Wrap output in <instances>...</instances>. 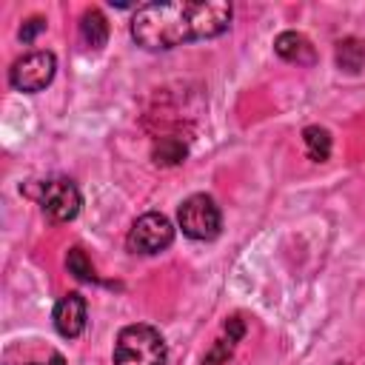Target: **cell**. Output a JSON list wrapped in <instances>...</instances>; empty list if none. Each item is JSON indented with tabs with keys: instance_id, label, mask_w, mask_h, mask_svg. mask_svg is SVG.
Returning <instances> with one entry per match:
<instances>
[{
	"instance_id": "obj_1",
	"label": "cell",
	"mask_w": 365,
	"mask_h": 365,
	"mask_svg": "<svg viewBox=\"0 0 365 365\" xmlns=\"http://www.w3.org/2000/svg\"><path fill=\"white\" fill-rule=\"evenodd\" d=\"M231 3L225 0H171L143 3L131 17V37L145 51H168L191 40H211L228 31Z\"/></svg>"
},
{
	"instance_id": "obj_2",
	"label": "cell",
	"mask_w": 365,
	"mask_h": 365,
	"mask_svg": "<svg viewBox=\"0 0 365 365\" xmlns=\"http://www.w3.org/2000/svg\"><path fill=\"white\" fill-rule=\"evenodd\" d=\"M165 339L154 325H125L114 342V365H165Z\"/></svg>"
},
{
	"instance_id": "obj_3",
	"label": "cell",
	"mask_w": 365,
	"mask_h": 365,
	"mask_svg": "<svg viewBox=\"0 0 365 365\" xmlns=\"http://www.w3.org/2000/svg\"><path fill=\"white\" fill-rule=\"evenodd\" d=\"M177 222H180V228H182V234L188 240L211 242V240L220 237L222 214H220V205L214 202V197H208V194H191L177 208Z\"/></svg>"
},
{
	"instance_id": "obj_4",
	"label": "cell",
	"mask_w": 365,
	"mask_h": 365,
	"mask_svg": "<svg viewBox=\"0 0 365 365\" xmlns=\"http://www.w3.org/2000/svg\"><path fill=\"white\" fill-rule=\"evenodd\" d=\"M171 242H174V225L160 211H148V214L137 217L131 231H128V237H125V248L131 254H143V257L160 254Z\"/></svg>"
},
{
	"instance_id": "obj_5",
	"label": "cell",
	"mask_w": 365,
	"mask_h": 365,
	"mask_svg": "<svg viewBox=\"0 0 365 365\" xmlns=\"http://www.w3.org/2000/svg\"><path fill=\"white\" fill-rule=\"evenodd\" d=\"M57 74V57L54 51H29L23 54L20 60L11 63L9 68V83L17 88V91H26V94H37L43 91Z\"/></svg>"
},
{
	"instance_id": "obj_6",
	"label": "cell",
	"mask_w": 365,
	"mask_h": 365,
	"mask_svg": "<svg viewBox=\"0 0 365 365\" xmlns=\"http://www.w3.org/2000/svg\"><path fill=\"white\" fill-rule=\"evenodd\" d=\"M37 202H40L43 214H46L51 222H71V220L80 214L83 197H80V188H77L71 180L57 177V180L40 182Z\"/></svg>"
},
{
	"instance_id": "obj_7",
	"label": "cell",
	"mask_w": 365,
	"mask_h": 365,
	"mask_svg": "<svg viewBox=\"0 0 365 365\" xmlns=\"http://www.w3.org/2000/svg\"><path fill=\"white\" fill-rule=\"evenodd\" d=\"M86 319H88V305H86V297L77 291H68L66 297H60L51 311V322L57 334L66 339H77L86 331Z\"/></svg>"
},
{
	"instance_id": "obj_8",
	"label": "cell",
	"mask_w": 365,
	"mask_h": 365,
	"mask_svg": "<svg viewBox=\"0 0 365 365\" xmlns=\"http://www.w3.org/2000/svg\"><path fill=\"white\" fill-rule=\"evenodd\" d=\"M274 51L288 60V63H297V66H314L317 63V51L311 46V40L299 31H282L277 40H274Z\"/></svg>"
},
{
	"instance_id": "obj_9",
	"label": "cell",
	"mask_w": 365,
	"mask_h": 365,
	"mask_svg": "<svg viewBox=\"0 0 365 365\" xmlns=\"http://www.w3.org/2000/svg\"><path fill=\"white\" fill-rule=\"evenodd\" d=\"M80 43L88 51H100L108 43V20L100 9H86L80 17Z\"/></svg>"
},
{
	"instance_id": "obj_10",
	"label": "cell",
	"mask_w": 365,
	"mask_h": 365,
	"mask_svg": "<svg viewBox=\"0 0 365 365\" xmlns=\"http://www.w3.org/2000/svg\"><path fill=\"white\" fill-rule=\"evenodd\" d=\"M242 334H245V322L240 319V317H231L228 322H225V334L208 348V354L202 356V365H225L228 362V356H231V351H234V345L242 339Z\"/></svg>"
},
{
	"instance_id": "obj_11",
	"label": "cell",
	"mask_w": 365,
	"mask_h": 365,
	"mask_svg": "<svg viewBox=\"0 0 365 365\" xmlns=\"http://www.w3.org/2000/svg\"><path fill=\"white\" fill-rule=\"evenodd\" d=\"M334 60L336 68L345 74H359L365 66V43L359 37H342L334 48Z\"/></svg>"
},
{
	"instance_id": "obj_12",
	"label": "cell",
	"mask_w": 365,
	"mask_h": 365,
	"mask_svg": "<svg viewBox=\"0 0 365 365\" xmlns=\"http://www.w3.org/2000/svg\"><path fill=\"white\" fill-rule=\"evenodd\" d=\"M302 143L305 151L314 163H325L331 157V131L322 125H305L302 128Z\"/></svg>"
},
{
	"instance_id": "obj_13",
	"label": "cell",
	"mask_w": 365,
	"mask_h": 365,
	"mask_svg": "<svg viewBox=\"0 0 365 365\" xmlns=\"http://www.w3.org/2000/svg\"><path fill=\"white\" fill-rule=\"evenodd\" d=\"M185 154H188V145L180 137H160L151 148V160L157 165H177L185 160Z\"/></svg>"
},
{
	"instance_id": "obj_14",
	"label": "cell",
	"mask_w": 365,
	"mask_h": 365,
	"mask_svg": "<svg viewBox=\"0 0 365 365\" xmlns=\"http://www.w3.org/2000/svg\"><path fill=\"white\" fill-rule=\"evenodd\" d=\"M66 268H68V274H71L74 279H80V282H97V271H94L91 259L86 257V251H83L80 245L68 248V254H66Z\"/></svg>"
},
{
	"instance_id": "obj_15",
	"label": "cell",
	"mask_w": 365,
	"mask_h": 365,
	"mask_svg": "<svg viewBox=\"0 0 365 365\" xmlns=\"http://www.w3.org/2000/svg\"><path fill=\"white\" fill-rule=\"evenodd\" d=\"M40 31H46V17L34 14V17H29V20L20 26V40H23V43H31Z\"/></svg>"
},
{
	"instance_id": "obj_16",
	"label": "cell",
	"mask_w": 365,
	"mask_h": 365,
	"mask_svg": "<svg viewBox=\"0 0 365 365\" xmlns=\"http://www.w3.org/2000/svg\"><path fill=\"white\" fill-rule=\"evenodd\" d=\"M3 365H66V359H63V354L51 351V356H48V359H20V362H14L11 356H6V362H3Z\"/></svg>"
}]
</instances>
